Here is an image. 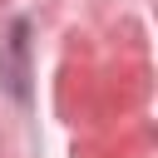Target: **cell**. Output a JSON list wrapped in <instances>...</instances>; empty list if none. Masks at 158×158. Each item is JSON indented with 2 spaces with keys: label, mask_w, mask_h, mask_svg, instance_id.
Segmentation results:
<instances>
[{
  "label": "cell",
  "mask_w": 158,
  "mask_h": 158,
  "mask_svg": "<svg viewBox=\"0 0 158 158\" xmlns=\"http://www.w3.org/2000/svg\"><path fill=\"white\" fill-rule=\"evenodd\" d=\"M0 74H5L10 89L25 99V25H15V35H10V64H5Z\"/></svg>",
  "instance_id": "cell-1"
}]
</instances>
